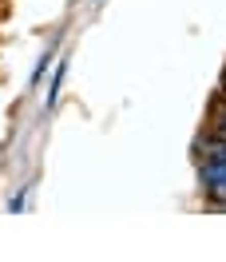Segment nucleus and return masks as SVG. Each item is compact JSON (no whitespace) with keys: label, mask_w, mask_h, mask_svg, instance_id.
<instances>
[{"label":"nucleus","mask_w":226,"mask_h":262,"mask_svg":"<svg viewBox=\"0 0 226 262\" xmlns=\"http://www.w3.org/2000/svg\"><path fill=\"white\" fill-rule=\"evenodd\" d=\"M198 183H202V191L210 195V203H226V155H202Z\"/></svg>","instance_id":"f257e3e1"},{"label":"nucleus","mask_w":226,"mask_h":262,"mask_svg":"<svg viewBox=\"0 0 226 262\" xmlns=\"http://www.w3.org/2000/svg\"><path fill=\"white\" fill-rule=\"evenodd\" d=\"M64 72H67V64H60V68H56V76H52V88H48V107L56 103V96H60V83H64Z\"/></svg>","instance_id":"f03ea898"}]
</instances>
